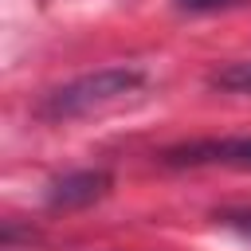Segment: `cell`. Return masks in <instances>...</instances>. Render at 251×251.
Masks as SVG:
<instances>
[{"mask_svg":"<svg viewBox=\"0 0 251 251\" xmlns=\"http://www.w3.org/2000/svg\"><path fill=\"white\" fill-rule=\"evenodd\" d=\"M110 173L102 169H78V173H67L59 180H51L47 188V208H86L94 200H102L110 192Z\"/></svg>","mask_w":251,"mask_h":251,"instance_id":"obj_3","label":"cell"},{"mask_svg":"<svg viewBox=\"0 0 251 251\" xmlns=\"http://www.w3.org/2000/svg\"><path fill=\"white\" fill-rule=\"evenodd\" d=\"M184 12H220V8H235L243 0H176Z\"/></svg>","mask_w":251,"mask_h":251,"instance_id":"obj_5","label":"cell"},{"mask_svg":"<svg viewBox=\"0 0 251 251\" xmlns=\"http://www.w3.org/2000/svg\"><path fill=\"white\" fill-rule=\"evenodd\" d=\"M220 220H224L227 227H239L243 235H251V212H224Z\"/></svg>","mask_w":251,"mask_h":251,"instance_id":"obj_6","label":"cell"},{"mask_svg":"<svg viewBox=\"0 0 251 251\" xmlns=\"http://www.w3.org/2000/svg\"><path fill=\"white\" fill-rule=\"evenodd\" d=\"M141 82H145V75H141L137 67H102V71H90V75H82V78H71V82H63V86L47 90V94L39 98L35 114L47 118V122L82 118V114H90V110H102V106H110V102L141 90Z\"/></svg>","mask_w":251,"mask_h":251,"instance_id":"obj_1","label":"cell"},{"mask_svg":"<svg viewBox=\"0 0 251 251\" xmlns=\"http://www.w3.org/2000/svg\"><path fill=\"white\" fill-rule=\"evenodd\" d=\"M208 86L231 90V94H251V63H227L208 75Z\"/></svg>","mask_w":251,"mask_h":251,"instance_id":"obj_4","label":"cell"},{"mask_svg":"<svg viewBox=\"0 0 251 251\" xmlns=\"http://www.w3.org/2000/svg\"><path fill=\"white\" fill-rule=\"evenodd\" d=\"M165 165H235L251 169V137H224V141H188L161 153Z\"/></svg>","mask_w":251,"mask_h":251,"instance_id":"obj_2","label":"cell"}]
</instances>
